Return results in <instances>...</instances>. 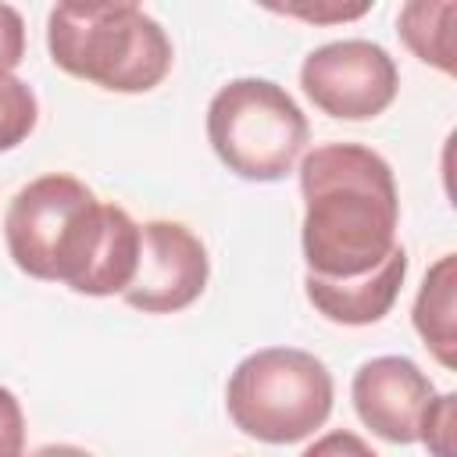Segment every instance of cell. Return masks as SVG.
I'll use <instances>...</instances> for the list:
<instances>
[{
    "label": "cell",
    "instance_id": "cell-1",
    "mask_svg": "<svg viewBox=\"0 0 457 457\" xmlns=\"http://www.w3.org/2000/svg\"><path fill=\"white\" fill-rule=\"evenodd\" d=\"M11 261L39 278L86 296H114L136 275L139 225L129 211L100 204L75 175H39L21 186L4 218Z\"/></svg>",
    "mask_w": 457,
    "mask_h": 457
},
{
    "label": "cell",
    "instance_id": "cell-15",
    "mask_svg": "<svg viewBox=\"0 0 457 457\" xmlns=\"http://www.w3.org/2000/svg\"><path fill=\"white\" fill-rule=\"evenodd\" d=\"M25 57V21L11 4H0V75H11Z\"/></svg>",
    "mask_w": 457,
    "mask_h": 457
},
{
    "label": "cell",
    "instance_id": "cell-10",
    "mask_svg": "<svg viewBox=\"0 0 457 457\" xmlns=\"http://www.w3.org/2000/svg\"><path fill=\"white\" fill-rule=\"evenodd\" d=\"M453 289H457V257L443 253L425 271V282H421L418 300H414V328L443 368H453V350H457Z\"/></svg>",
    "mask_w": 457,
    "mask_h": 457
},
{
    "label": "cell",
    "instance_id": "cell-11",
    "mask_svg": "<svg viewBox=\"0 0 457 457\" xmlns=\"http://www.w3.org/2000/svg\"><path fill=\"white\" fill-rule=\"evenodd\" d=\"M453 18H457V4L450 0H411L400 7V39L414 50L418 61L436 64L439 71L453 75Z\"/></svg>",
    "mask_w": 457,
    "mask_h": 457
},
{
    "label": "cell",
    "instance_id": "cell-6",
    "mask_svg": "<svg viewBox=\"0 0 457 457\" xmlns=\"http://www.w3.org/2000/svg\"><path fill=\"white\" fill-rule=\"evenodd\" d=\"M300 86L321 114L368 121L396 100L400 71L386 46L371 39H336L303 57Z\"/></svg>",
    "mask_w": 457,
    "mask_h": 457
},
{
    "label": "cell",
    "instance_id": "cell-8",
    "mask_svg": "<svg viewBox=\"0 0 457 457\" xmlns=\"http://www.w3.org/2000/svg\"><path fill=\"white\" fill-rule=\"evenodd\" d=\"M350 396H353L357 418L375 436H382L386 443L407 446V443H418V428L428 403L436 400V386L411 357L386 353L357 368Z\"/></svg>",
    "mask_w": 457,
    "mask_h": 457
},
{
    "label": "cell",
    "instance_id": "cell-17",
    "mask_svg": "<svg viewBox=\"0 0 457 457\" xmlns=\"http://www.w3.org/2000/svg\"><path fill=\"white\" fill-rule=\"evenodd\" d=\"M29 457H93V453L82 446H71V443H46V446L32 450Z\"/></svg>",
    "mask_w": 457,
    "mask_h": 457
},
{
    "label": "cell",
    "instance_id": "cell-2",
    "mask_svg": "<svg viewBox=\"0 0 457 457\" xmlns=\"http://www.w3.org/2000/svg\"><path fill=\"white\" fill-rule=\"evenodd\" d=\"M303 261L321 282L375 271L400 243V196L386 157L361 143L314 146L300 164Z\"/></svg>",
    "mask_w": 457,
    "mask_h": 457
},
{
    "label": "cell",
    "instance_id": "cell-13",
    "mask_svg": "<svg viewBox=\"0 0 457 457\" xmlns=\"http://www.w3.org/2000/svg\"><path fill=\"white\" fill-rule=\"evenodd\" d=\"M453 411H457V396L443 393L428 403V411L421 418L418 439L428 446L432 457H457V450H453Z\"/></svg>",
    "mask_w": 457,
    "mask_h": 457
},
{
    "label": "cell",
    "instance_id": "cell-9",
    "mask_svg": "<svg viewBox=\"0 0 457 457\" xmlns=\"http://www.w3.org/2000/svg\"><path fill=\"white\" fill-rule=\"evenodd\" d=\"M407 275V250L396 246L375 271L361 275V278H346V282H321L303 275V289L307 300L314 303L318 314H325L336 325H371L382 321L389 314V307L400 296Z\"/></svg>",
    "mask_w": 457,
    "mask_h": 457
},
{
    "label": "cell",
    "instance_id": "cell-14",
    "mask_svg": "<svg viewBox=\"0 0 457 457\" xmlns=\"http://www.w3.org/2000/svg\"><path fill=\"white\" fill-rule=\"evenodd\" d=\"M25 453V414L18 396L0 386V457H21Z\"/></svg>",
    "mask_w": 457,
    "mask_h": 457
},
{
    "label": "cell",
    "instance_id": "cell-4",
    "mask_svg": "<svg viewBox=\"0 0 457 457\" xmlns=\"http://www.w3.org/2000/svg\"><path fill=\"white\" fill-rule=\"evenodd\" d=\"M332 393V375L314 353L296 346H264L236 364L225 403L239 432L289 446L328 421Z\"/></svg>",
    "mask_w": 457,
    "mask_h": 457
},
{
    "label": "cell",
    "instance_id": "cell-7",
    "mask_svg": "<svg viewBox=\"0 0 457 457\" xmlns=\"http://www.w3.org/2000/svg\"><path fill=\"white\" fill-rule=\"evenodd\" d=\"M211 275L207 246L179 221L139 225V261L121 300L143 314H175L189 307Z\"/></svg>",
    "mask_w": 457,
    "mask_h": 457
},
{
    "label": "cell",
    "instance_id": "cell-12",
    "mask_svg": "<svg viewBox=\"0 0 457 457\" xmlns=\"http://www.w3.org/2000/svg\"><path fill=\"white\" fill-rule=\"evenodd\" d=\"M36 118L39 104L32 86L21 82L18 75H0V154L25 143L29 132L36 129Z\"/></svg>",
    "mask_w": 457,
    "mask_h": 457
},
{
    "label": "cell",
    "instance_id": "cell-16",
    "mask_svg": "<svg viewBox=\"0 0 457 457\" xmlns=\"http://www.w3.org/2000/svg\"><path fill=\"white\" fill-rule=\"evenodd\" d=\"M303 457H378L357 432H346V428H336V432H325L321 439H314Z\"/></svg>",
    "mask_w": 457,
    "mask_h": 457
},
{
    "label": "cell",
    "instance_id": "cell-3",
    "mask_svg": "<svg viewBox=\"0 0 457 457\" xmlns=\"http://www.w3.org/2000/svg\"><path fill=\"white\" fill-rule=\"evenodd\" d=\"M46 46L61 71L111 93H146L171 71L168 32L136 4H57Z\"/></svg>",
    "mask_w": 457,
    "mask_h": 457
},
{
    "label": "cell",
    "instance_id": "cell-5",
    "mask_svg": "<svg viewBox=\"0 0 457 457\" xmlns=\"http://www.w3.org/2000/svg\"><path fill=\"white\" fill-rule=\"evenodd\" d=\"M307 118L268 79H232L207 104V139L218 161L250 182H278L307 146Z\"/></svg>",
    "mask_w": 457,
    "mask_h": 457
}]
</instances>
